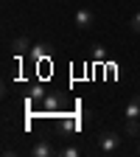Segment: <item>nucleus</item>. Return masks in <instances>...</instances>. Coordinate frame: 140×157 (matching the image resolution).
<instances>
[{"mask_svg": "<svg viewBox=\"0 0 140 157\" xmlns=\"http://www.w3.org/2000/svg\"><path fill=\"white\" fill-rule=\"evenodd\" d=\"M98 146H101V151H107V154H115L118 149H121V137H118L115 132H101L98 135Z\"/></svg>", "mask_w": 140, "mask_h": 157, "instance_id": "nucleus-1", "label": "nucleus"}, {"mask_svg": "<svg viewBox=\"0 0 140 157\" xmlns=\"http://www.w3.org/2000/svg\"><path fill=\"white\" fill-rule=\"evenodd\" d=\"M93 23H95V17H93L90 9H78V11H76V28L87 31V28H93Z\"/></svg>", "mask_w": 140, "mask_h": 157, "instance_id": "nucleus-2", "label": "nucleus"}, {"mask_svg": "<svg viewBox=\"0 0 140 157\" xmlns=\"http://www.w3.org/2000/svg\"><path fill=\"white\" fill-rule=\"evenodd\" d=\"M31 56L36 59V62H39V59H48V56H51V45H48V42L34 45V48H31Z\"/></svg>", "mask_w": 140, "mask_h": 157, "instance_id": "nucleus-3", "label": "nucleus"}, {"mask_svg": "<svg viewBox=\"0 0 140 157\" xmlns=\"http://www.w3.org/2000/svg\"><path fill=\"white\" fill-rule=\"evenodd\" d=\"M126 118H140V95L129 98V104H126Z\"/></svg>", "mask_w": 140, "mask_h": 157, "instance_id": "nucleus-4", "label": "nucleus"}, {"mask_svg": "<svg viewBox=\"0 0 140 157\" xmlns=\"http://www.w3.org/2000/svg\"><path fill=\"white\" fill-rule=\"evenodd\" d=\"M31 151H34L36 157H48V154H51L53 149H51V143H48V140H39V143H36V146H34Z\"/></svg>", "mask_w": 140, "mask_h": 157, "instance_id": "nucleus-5", "label": "nucleus"}, {"mask_svg": "<svg viewBox=\"0 0 140 157\" xmlns=\"http://www.w3.org/2000/svg\"><path fill=\"white\" fill-rule=\"evenodd\" d=\"M126 132L134 137V135H140V124H137V118H126Z\"/></svg>", "mask_w": 140, "mask_h": 157, "instance_id": "nucleus-6", "label": "nucleus"}, {"mask_svg": "<svg viewBox=\"0 0 140 157\" xmlns=\"http://www.w3.org/2000/svg\"><path fill=\"white\" fill-rule=\"evenodd\" d=\"M14 51H17V53H25V51H28V39H25V36H17V39H14Z\"/></svg>", "mask_w": 140, "mask_h": 157, "instance_id": "nucleus-7", "label": "nucleus"}, {"mask_svg": "<svg viewBox=\"0 0 140 157\" xmlns=\"http://www.w3.org/2000/svg\"><path fill=\"white\" fill-rule=\"evenodd\" d=\"M45 107H48V109H56V107H59V98H56V95H48V98H45Z\"/></svg>", "mask_w": 140, "mask_h": 157, "instance_id": "nucleus-8", "label": "nucleus"}, {"mask_svg": "<svg viewBox=\"0 0 140 157\" xmlns=\"http://www.w3.org/2000/svg\"><path fill=\"white\" fill-rule=\"evenodd\" d=\"M129 25H132V31H134V34H140V11L132 17V23H129Z\"/></svg>", "mask_w": 140, "mask_h": 157, "instance_id": "nucleus-9", "label": "nucleus"}, {"mask_svg": "<svg viewBox=\"0 0 140 157\" xmlns=\"http://www.w3.org/2000/svg\"><path fill=\"white\" fill-rule=\"evenodd\" d=\"M62 154H65V157H78V149H76V146H67Z\"/></svg>", "mask_w": 140, "mask_h": 157, "instance_id": "nucleus-10", "label": "nucleus"}, {"mask_svg": "<svg viewBox=\"0 0 140 157\" xmlns=\"http://www.w3.org/2000/svg\"><path fill=\"white\" fill-rule=\"evenodd\" d=\"M93 59H98V62L104 59V51H101V45H95V51H93Z\"/></svg>", "mask_w": 140, "mask_h": 157, "instance_id": "nucleus-11", "label": "nucleus"}, {"mask_svg": "<svg viewBox=\"0 0 140 157\" xmlns=\"http://www.w3.org/2000/svg\"><path fill=\"white\" fill-rule=\"evenodd\" d=\"M137 151H140V146H137Z\"/></svg>", "mask_w": 140, "mask_h": 157, "instance_id": "nucleus-12", "label": "nucleus"}]
</instances>
